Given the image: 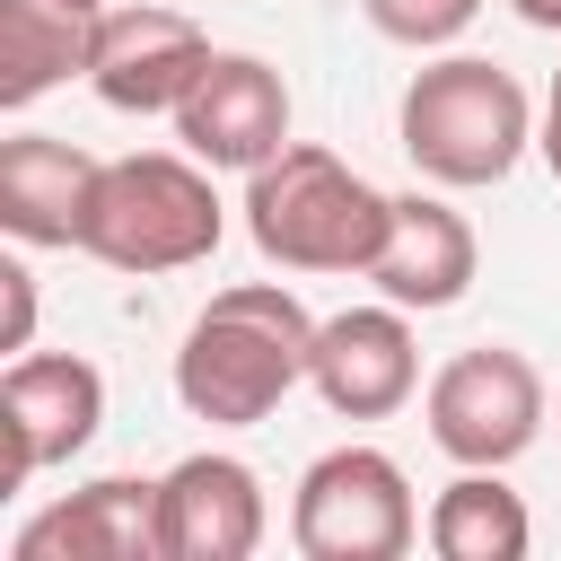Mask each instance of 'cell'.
I'll list each match as a JSON object with an SVG mask.
<instances>
[{
    "label": "cell",
    "mask_w": 561,
    "mask_h": 561,
    "mask_svg": "<svg viewBox=\"0 0 561 561\" xmlns=\"http://www.w3.org/2000/svg\"><path fill=\"white\" fill-rule=\"evenodd\" d=\"M307 351H316V316L280 280H237L184 324L175 403L210 430H254L289 403V386H307Z\"/></svg>",
    "instance_id": "obj_1"
},
{
    "label": "cell",
    "mask_w": 561,
    "mask_h": 561,
    "mask_svg": "<svg viewBox=\"0 0 561 561\" xmlns=\"http://www.w3.org/2000/svg\"><path fill=\"white\" fill-rule=\"evenodd\" d=\"M394 228V193H377L359 167H342L316 140H289L245 175V237L272 272H359L377 263Z\"/></svg>",
    "instance_id": "obj_2"
},
{
    "label": "cell",
    "mask_w": 561,
    "mask_h": 561,
    "mask_svg": "<svg viewBox=\"0 0 561 561\" xmlns=\"http://www.w3.org/2000/svg\"><path fill=\"white\" fill-rule=\"evenodd\" d=\"M219 167H202L193 149H131V158H105L96 167V193H88V219H79V254L114 263V272H193L219 254V228H228V202L210 184Z\"/></svg>",
    "instance_id": "obj_3"
},
{
    "label": "cell",
    "mask_w": 561,
    "mask_h": 561,
    "mask_svg": "<svg viewBox=\"0 0 561 561\" xmlns=\"http://www.w3.org/2000/svg\"><path fill=\"white\" fill-rule=\"evenodd\" d=\"M394 131H403V158H412L430 184L473 193V184H500V175L535 149V105H526V88H517L500 61L447 53V61L412 70Z\"/></svg>",
    "instance_id": "obj_4"
},
{
    "label": "cell",
    "mask_w": 561,
    "mask_h": 561,
    "mask_svg": "<svg viewBox=\"0 0 561 561\" xmlns=\"http://www.w3.org/2000/svg\"><path fill=\"white\" fill-rule=\"evenodd\" d=\"M421 500L386 447H324L289 491V543L307 561H403Z\"/></svg>",
    "instance_id": "obj_5"
},
{
    "label": "cell",
    "mask_w": 561,
    "mask_h": 561,
    "mask_svg": "<svg viewBox=\"0 0 561 561\" xmlns=\"http://www.w3.org/2000/svg\"><path fill=\"white\" fill-rule=\"evenodd\" d=\"M421 421H430V447L456 465H517L543 438V368L508 342H473L430 377Z\"/></svg>",
    "instance_id": "obj_6"
},
{
    "label": "cell",
    "mask_w": 561,
    "mask_h": 561,
    "mask_svg": "<svg viewBox=\"0 0 561 561\" xmlns=\"http://www.w3.org/2000/svg\"><path fill=\"white\" fill-rule=\"evenodd\" d=\"M210 35L184 9H149V0H114L96 18V53H88V88L114 114H175L193 96V79L210 70Z\"/></svg>",
    "instance_id": "obj_7"
},
{
    "label": "cell",
    "mask_w": 561,
    "mask_h": 561,
    "mask_svg": "<svg viewBox=\"0 0 561 561\" xmlns=\"http://www.w3.org/2000/svg\"><path fill=\"white\" fill-rule=\"evenodd\" d=\"M105 421V377L79 351H18L0 377V438H9V491L44 465H70Z\"/></svg>",
    "instance_id": "obj_8"
},
{
    "label": "cell",
    "mask_w": 561,
    "mask_h": 561,
    "mask_svg": "<svg viewBox=\"0 0 561 561\" xmlns=\"http://www.w3.org/2000/svg\"><path fill=\"white\" fill-rule=\"evenodd\" d=\"M175 140L202 158V167H228V175H254L263 158L289 149V88L263 53H210V70L193 79V96L167 114Z\"/></svg>",
    "instance_id": "obj_9"
},
{
    "label": "cell",
    "mask_w": 561,
    "mask_h": 561,
    "mask_svg": "<svg viewBox=\"0 0 561 561\" xmlns=\"http://www.w3.org/2000/svg\"><path fill=\"white\" fill-rule=\"evenodd\" d=\"M307 386L324 394V412L342 421H386L421 394V351H412V307H342L316 324L307 351Z\"/></svg>",
    "instance_id": "obj_10"
},
{
    "label": "cell",
    "mask_w": 561,
    "mask_h": 561,
    "mask_svg": "<svg viewBox=\"0 0 561 561\" xmlns=\"http://www.w3.org/2000/svg\"><path fill=\"white\" fill-rule=\"evenodd\" d=\"M272 508H263V482L245 456H184L158 473V552L167 561H254Z\"/></svg>",
    "instance_id": "obj_11"
},
{
    "label": "cell",
    "mask_w": 561,
    "mask_h": 561,
    "mask_svg": "<svg viewBox=\"0 0 561 561\" xmlns=\"http://www.w3.org/2000/svg\"><path fill=\"white\" fill-rule=\"evenodd\" d=\"M9 561H167L158 552V482L140 473H96L44 517L9 535Z\"/></svg>",
    "instance_id": "obj_12"
},
{
    "label": "cell",
    "mask_w": 561,
    "mask_h": 561,
    "mask_svg": "<svg viewBox=\"0 0 561 561\" xmlns=\"http://www.w3.org/2000/svg\"><path fill=\"white\" fill-rule=\"evenodd\" d=\"M473 263H482L473 219L447 193H394V228H386L368 280H377V298H394L412 316H438L473 289Z\"/></svg>",
    "instance_id": "obj_13"
},
{
    "label": "cell",
    "mask_w": 561,
    "mask_h": 561,
    "mask_svg": "<svg viewBox=\"0 0 561 561\" xmlns=\"http://www.w3.org/2000/svg\"><path fill=\"white\" fill-rule=\"evenodd\" d=\"M96 167L105 158H88V149H70L53 131H9L0 140V228L18 245H79Z\"/></svg>",
    "instance_id": "obj_14"
},
{
    "label": "cell",
    "mask_w": 561,
    "mask_h": 561,
    "mask_svg": "<svg viewBox=\"0 0 561 561\" xmlns=\"http://www.w3.org/2000/svg\"><path fill=\"white\" fill-rule=\"evenodd\" d=\"M96 53V18L61 9V0H0V105H35L61 79H88Z\"/></svg>",
    "instance_id": "obj_15"
},
{
    "label": "cell",
    "mask_w": 561,
    "mask_h": 561,
    "mask_svg": "<svg viewBox=\"0 0 561 561\" xmlns=\"http://www.w3.org/2000/svg\"><path fill=\"white\" fill-rule=\"evenodd\" d=\"M421 535H430L438 561H526L535 517H526V500L500 482V465H465V473L430 500Z\"/></svg>",
    "instance_id": "obj_16"
},
{
    "label": "cell",
    "mask_w": 561,
    "mask_h": 561,
    "mask_svg": "<svg viewBox=\"0 0 561 561\" xmlns=\"http://www.w3.org/2000/svg\"><path fill=\"white\" fill-rule=\"evenodd\" d=\"M359 9L386 44H412V53H438L482 18V0H359Z\"/></svg>",
    "instance_id": "obj_17"
},
{
    "label": "cell",
    "mask_w": 561,
    "mask_h": 561,
    "mask_svg": "<svg viewBox=\"0 0 561 561\" xmlns=\"http://www.w3.org/2000/svg\"><path fill=\"white\" fill-rule=\"evenodd\" d=\"M0 307H9V324H0V351L18 359V351H35V272L9 254L0 263Z\"/></svg>",
    "instance_id": "obj_18"
},
{
    "label": "cell",
    "mask_w": 561,
    "mask_h": 561,
    "mask_svg": "<svg viewBox=\"0 0 561 561\" xmlns=\"http://www.w3.org/2000/svg\"><path fill=\"white\" fill-rule=\"evenodd\" d=\"M535 149H543V167H552V184H561V70H552V88H543V114H535Z\"/></svg>",
    "instance_id": "obj_19"
},
{
    "label": "cell",
    "mask_w": 561,
    "mask_h": 561,
    "mask_svg": "<svg viewBox=\"0 0 561 561\" xmlns=\"http://www.w3.org/2000/svg\"><path fill=\"white\" fill-rule=\"evenodd\" d=\"M526 26H543V35H561V0H508Z\"/></svg>",
    "instance_id": "obj_20"
},
{
    "label": "cell",
    "mask_w": 561,
    "mask_h": 561,
    "mask_svg": "<svg viewBox=\"0 0 561 561\" xmlns=\"http://www.w3.org/2000/svg\"><path fill=\"white\" fill-rule=\"evenodd\" d=\"M61 9H88V18H105V9H114V0H61Z\"/></svg>",
    "instance_id": "obj_21"
}]
</instances>
